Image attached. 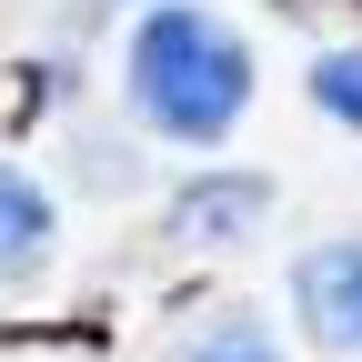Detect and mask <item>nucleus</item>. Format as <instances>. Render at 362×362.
<instances>
[{
    "label": "nucleus",
    "mask_w": 362,
    "mask_h": 362,
    "mask_svg": "<svg viewBox=\"0 0 362 362\" xmlns=\"http://www.w3.org/2000/svg\"><path fill=\"white\" fill-rule=\"evenodd\" d=\"M131 101L171 141H221L242 121V101H252V51L211 11H181L171 0V11H151L131 30Z\"/></svg>",
    "instance_id": "obj_1"
},
{
    "label": "nucleus",
    "mask_w": 362,
    "mask_h": 362,
    "mask_svg": "<svg viewBox=\"0 0 362 362\" xmlns=\"http://www.w3.org/2000/svg\"><path fill=\"white\" fill-rule=\"evenodd\" d=\"M302 322L312 342H332V352H362V242H322V252H302Z\"/></svg>",
    "instance_id": "obj_2"
},
{
    "label": "nucleus",
    "mask_w": 362,
    "mask_h": 362,
    "mask_svg": "<svg viewBox=\"0 0 362 362\" xmlns=\"http://www.w3.org/2000/svg\"><path fill=\"white\" fill-rule=\"evenodd\" d=\"M262 181H192V192H181L171 202V232L181 242H242L252 232V221H262Z\"/></svg>",
    "instance_id": "obj_3"
},
{
    "label": "nucleus",
    "mask_w": 362,
    "mask_h": 362,
    "mask_svg": "<svg viewBox=\"0 0 362 362\" xmlns=\"http://www.w3.org/2000/svg\"><path fill=\"white\" fill-rule=\"evenodd\" d=\"M30 262H51V192H40L30 171H11L0 181V272L21 282Z\"/></svg>",
    "instance_id": "obj_4"
},
{
    "label": "nucleus",
    "mask_w": 362,
    "mask_h": 362,
    "mask_svg": "<svg viewBox=\"0 0 362 362\" xmlns=\"http://www.w3.org/2000/svg\"><path fill=\"white\" fill-rule=\"evenodd\" d=\"M312 101H322L332 121L362 131V51H332V61H312Z\"/></svg>",
    "instance_id": "obj_5"
},
{
    "label": "nucleus",
    "mask_w": 362,
    "mask_h": 362,
    "mask_svg": "<svg viewBox=\"0 0 362 362\" xmlns=\"http://www.w3.org/2000/svg\"><path fill=\"white\" fill-rule=\"evenodd\" d=\"M192 362H272V332H262V322H221Z\"/></svg>",
    "instance_id": "obj_6"
}]
</instances>
